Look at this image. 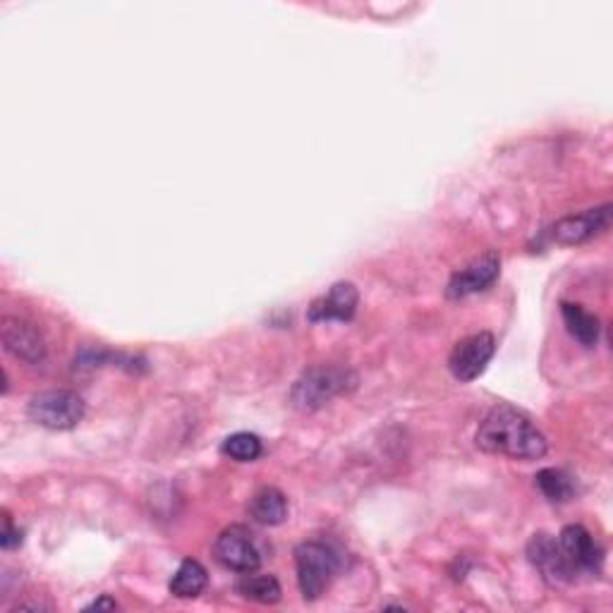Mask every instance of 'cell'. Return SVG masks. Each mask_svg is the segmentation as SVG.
Masks as SVG:
<instances>
[{"label": "cell", "instance_id": "obj_1", "mask_svg": "<svg viewBox=\"0 0 613 613\" xmlns=\"http://www.w3.org/2000/svg\"><path fill=\"white\" fill-rule=\"evenodd\" d=\"M475 443L484 453L525 460V463L528 460H542L548 451L546 437L532 425V419L508 405L494 407L482 419Z\"/></svg>", "mask_w": 613, "mask_h": 613}, {"label": "cell", "instance_id": "obj_2", "mask_svg": "<svg viewBox=\"0 0 613 613\" xmlns=\"http://www.w3.org/2000/svg\"><path fill=\"white\" fill-rule=\"evenodd\" d=\"M357 377L343 367H314L304 372L290 391V403L300 413H314L331 403L336 395L355 389Z\"/></svg>", "mask_w": 613, "mask_h": 613}, {"label": "cell", "instance_id": "obj_3", "mask_svg": "<svg viewBox=\"0 0 613 613\" xmlns=\"http://www.w3.org/2000/svg\"><path fill=\"white\" fill-rule=\"evenodd\" d=\"M298 585L307 602L322 597L340 568V556L334 546L324 542H302L296 548Z\"/></svg>", "mask_w": 613, "mask_h": 613}, {"label": "cell", "instance_id": "obj_4", "mask_svg": "<svg viewBox=\"0 0 613 613\" xmlns=\"http://www.w3.org/2000/svg\"><path fill=\"white\" fill-rule=\"evenodd\" d=\"M86 405L82 395L74 391H44L36 393L27 405V415L34 425L50 431H68L74 429L84 419Z\"/></svg>", "mask_w": 613, "mask_h": 613}, {"label": "cell", "instance_id": "obj_5", "mask_svg": "<svg viewBox=\"0 0 613 613\" xmlns=\"http://www.w3.org/2000/svg\"><path fill=\"white\" fill-rule=\"evenodd\" d=\"M213 556L228 570L254 572L262 566V554L252 540V532L242 525L225 528L213 542Z\"/></svg>", "mask_w": 613, "mask_h": 613}, {"label": "cell", "instance_id": "obj_6", "mask_svg": "<svg viewBox=\"0 0 613 613\" xmlns=\"http://www.w3.org/2000/svg\"><path fill=\"white\" fill-rule=\"evenodd\" d=\"M498 274H501V257H498V252H484L482 257L472 259L465 268H460V271L451 276L449 286H446V298L463 300L475 296V292L487 290L496 284Z\"/></svg>", "mask_w": 613, "mask_h": 613}, {"label": "cell", "instance_id": "obj_7", "mask_svg": "<svg viewBox=\"0 0 613 613\" xmlns=\"http://www.w3.org/2000/svg\"><path fill=\"white\" fill-rule=\"evenodd\" d=\"M496 352V338L489 331H482V334L470 336L465 340H460L451 357H449V369L458 381H475L477 377L484 374V369L491 362V357Z\"/></svg>", "mask_w": 613, "mask_h": 613}, {"label": "cell", "instance_id": "obj_8", "mask_svg": "<svg viewBox=\"0 0 613 613\" xmlns=\"http://www.w3.org/2000/svg\"><path fill=\"white\" fill-rule=\"evenodd\" d=\"M528 558L548 585H566L572 582L575 575H578L552 534H534L528 544Z\"/></svg>", "mask_w": 613, "mask_h": 613}, {"label": "cell", "instance_id": "obj_9", "mask_svg": "<svg viewBox=\"0 0 613 613\" xmlns=\"http://www.w3.org/2000/svg\"><path fill=\"white\" fill-rule=\"evenodd\" d=\"M609 225H611V204H604V207L587 209L582 213H572L566 216V219H560L552 228V238L558 242V245H580V242H587L594 235L604 233Z\"/></svg>", "mask_w": 613, "mask_h": 613}, {"label": "cell", "instance_id": "obj_10", "mask_svg": "<svg viewBox=\"0 0 613 613\" xmlns=\"http://www.w3.org/2000/svg\"><path fill=\"white\" fill-rule=\"evenodd\" d=\"M357 304H360V292L352 284H336L331 286L326 296L312 302L307 319L312 324L319 322H350L357 312Z\"/></svg>", "mask_w": 613, "mask_h": 613}, {"label": "cell", "instance_id": "obj_11", "mask_svg": "<svg viewBox=\"0 0 613 613\" xmlns=\"http://www.w3.org/2000/svg\"><path fill=\"white\" fill-rule=\"evenodd\" d=\"M3 345L10 355H15L18 360L27 365L44 362L46 357V343L42 334L32 324L22 322V319H3Z\"/></svg>", "mask_w": 613, "mask_h": 613}, {"label": "cell", "instance_id": "obj_12", "mask_svg": "<svg viewBox=\"0 0 613 613\" xmlns=\"http://www.w3.org/2000/svg\"><path fill=\"white\" fill-rule=\"evenodd\" d=\"M558 544H560V548H564V554L568 556L572 568L578 572L580 570L597 572L599 568H602V560H604L602 546L594 542V536L582 525L564 528V532H560V536H558Z\"/></svg>", "mask_w": 613, "mask_h": 613}, {"label": "cell", "instance_id": "obj_13", "mask_svg": "<svg viewBox=\"0 0 613 613\" xmlns=\"http://www.w3.org/2000/svg\"><path fill=\"white\" fill-rule=\"evenodd\" d=\"M250 516L259 525L276 528L288 518V498L276 487H262L250 501Z\"/></svg>", "mask_w": 613, "mask_h": 613}, {"label": "cell", "instance_id": "obj_14", "mask_svg": "<svg viewBox=\"0 0 613 613\" xmlns=\"http://www.w3.org/2000/svg\"><path fill=\"white\" fill-rule=\"evenodd\" d=\"M560 314H564V322L568 334L578 340L582 348H594L599 334H602V326H599V319L594 314H590L587 310H582L580 304L572 302H564L560 304Z\"/></svg>", "mask_w": 613, "mask_h": 613}, {"label": "cell", "instance_id": "obj_15", "mask_svg": "<svg viewBox=\"0 0 613 613\" xmlns=\"http://www.w3.org/2000/svg\"><path fill=\"white\" fill-rule=\"evenodd\" d=\"M207 585H209L207 568H204L199 560L187 558V560H183L181 568L175 570L169 590L177 599H195L207 590Z\"/></svg>", "mask_w": 613, "mask_h": 613}, {"label": "cell", "instance_id": "obj_16", "mask_svg": "<svg viewBox=\"0 0 613 613\" xmlns=\"http://www.w3.org/2000/svg\"><path fill=\"white\" fill-rule=\"evenodd\" d=\"M238 592L250 599V602H257V604H278L280 602V582L274 578V575H245L238 582Z\"/></svg>", "mask_w": 613, "mask_h": 613}, {"label": "cell", "instance_id": "obj_17", "mask_svg": "<svg viewBox=\"0 0 613 613\" xmlns=\"http://www.w3.org/2000/svg\"><path fill=\"white\" fill-rule=\"evenodd\" d=\"M534 479H536V487L542 489V494L552 504H566V501H570L572 494H575V482H572L570 475H566L564 470L546 467Z\"/></svg>", "mask_w": 613, "mask_h": 613}, {"label": "cell", "instance_id": "obj_18", "mask_svg": "<svg viewBox=\"0 0 613 613\" xmlns=\"http://www.w3.org/2000/svg\"><path fill=\"white\" fill-rule=\"evenodd\" d=\"M262 439L257 433L250 431H238L233 437H228L221 446V453L228 455L235 463H254L262 455Z\"/></svg>", "mask_w": 613, "mask_h": 613}, {"label": "cell", "instance_id": "obj_19", "mask_svg": "<svg viewBox=\"0 0 613 613\" xmlns=\"http://www.w3.org/2000/svg\"><path fill=\"white\" fill-rule=\"evenodd\" d=\"M20 544H22V530L12 525V518L5 513V530L3 536H0V546H3L5 552H10V548H18Z\"/></svg>", "mask_w": 613, "mask_h": 613}, {"label": "cell", "instance_id": "obj_20", "mask_svg": "<svg viewBox=\"0 0 613 613\" xmlns=\"http://www.w3.org/2000/svg\"><path fill=\"white\" fill-rule=\"evenodd\" d=\"M115 609H118V604H115V599H111L108 594H104L101 599H96V602L84 606V611H115Z\"/></svg>", "mask_w": 613, "mask_h": 613}]
</instances>
